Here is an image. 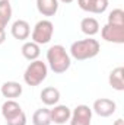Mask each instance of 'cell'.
<instances>
[{
    "instance_id": "cell-1",
    "label": "cell",
    "mask_w": 124,
    "mask_h": 125,
    "mask_svg": "<svg viewBox=\"0 0 124 125\" xmlns=\"http://www.w3.org/2000/svg\"><path fill=\"white\" fill-rule=\"evenodd\" d=\"M101 45L96 39L93 38H85V39H79L74 41L70 45V57L77 60V61H85V60H91L93 57H96L99 54Z\"/></svg>"
},
{
    "instance_id": "cell-2",
    "label": "cell",
    "mask_w": 124,
    "mask_h": 125,
    "mask_svg": "<svg viewBox=\"0 0 124 125\" xmlns=\"http://www.w3.org/2000/svg\"><path fill=\"white\" fill-rule=\"evenodd\" d=\"M47 62L48 67L56 73V74H63L70 68L72 64V57L66 51L63 45H53L47 51Z\"/></svg>"
},
{
    "instance_id": "cell-3",
    "label": "cell",
    "mask_w": 124,
    "mask_h": 125,
    "mask_svg": "<svg viewBox=\"0 0 124 125\" xmlns=\"http://www.w3.org/2000/svg\"><path fill=\"white\" fill-rule=\"evenodd\" d=\"M47 74H48V67L45 62H42L41 60H35L31 61L29 65L26 67L25 73H24V80L28 86H39L45 79H47Z\"/></svg>"
},
{
    "instance_id": "cell-4",
    "label": "cell",
    "mask_w": 124,
    "mask_h": 125,
    "mask_svg": "<svg viewBox=\"0 0 124 125\" xmlns=\"http://www.w3.org/2000/svg\"><path fill=\"white\" fill-rule=\"evenodd\" d=\"M53 33H54L53 22L48 21V19H42V21L35 23L31 33V39L32 42H35L38 45H45V44H48L51 41Z\"/></svg>"
},
{
    "instance_id": "cell-5",
    "label": "cell",
    "mask_w": 124,
    "mask_h": 125,
    "mask_svg": "<svg viewBox=\"0 0 124 125\" xmlns=\"http://www.w3.org/2000/svg\"><path fill=\"white\" fill-rule=\"evenodd\" d=\"M70 125H91L92 122V109L88 105H77L69 119Z\"/></svg>"
},
{
    "instance_id": "cell-6",
    "label": "cell",
    "mask_w": 124,
    "mask_h": 125,
    "mask_svg": "<svg viewBox=\"0 0 124 125\" xmlns=\"http://www.w3.org/2000/svg\"><path fill=\"white\" fill-rule=\"evenodd\" d=\"M101 36L107 42L124 44V26H114L107 23L101 28Z\"/></svg>"
},
{
    "instance_id": "cell-7",
    "label": "cell",
    "mask_w": 124,
    "mask_h": 125,
    "mask_svg": "<svg viewBox=\"0 0 124 125\" xmlns=\"http://www.w3.org/2000/svg\"><path fill=\"white\" fill-rule=\"evenodd\" d=\"M117 109V103L111 99H107V97H101V99H96L93 102L92 106V112H95L98 116L101 118H108L111 116Z\"/></svg>"
},
{
    "instance_id": "cell-8",
    "label": "cell",
    "mask_w": 124,
    "mask_h": 125,
    "mask_svg": "<svg viewBox=\"0 0 124 125\" xmlns=\"http://www.w3.org/2000/svg\"><path fill=\"white\" fill-rule=\"evenodd\" d=\"M77 4L82 10L101 15L107 10L108 7V0H77Z\"/></svg>"
},
{
    "instance_id": "cell-9",
    "label": "cell",
    "mask_w": 124,
    "mask_h": 125,
    "mask_svg": "<svg viewBox=\"0 0 124 125\" xmlns=\"http://www.w3.org/2000/svg\"><path fill=\"white\" fill-rule=\"evenodd\" d=\"M72 115V111L69 106L66 105H54L53 109H50V116H51V122L57 125H63L69 122Z\"/></svg>"
},
{
    "instance_id": "cell-10",
    "label": "cell",
    "mask_w": 124,
    "mask_h": 125,
    "mask_svg": "<svg viewBox=\"0 0 124 125\" xmlns=\"http://www.w3.org/2000/svg\"><path fill=\"white\" fill-rule=\"evenodd\" d=\"M10 33L15 39H19V41H25L29 38L31 35V26L24 19H18L12 23V28H10Z\"/></svg>"
},
{
    "instance_id": "cell-11",
    "label": "cell",
    "mask_w": 124,
    "mask_h": 125,
    "mask_svg": "<svg viewBox=\"0 0 124 125\" xmlns=\"http://www.w3.org/2000/svg\"><path fill=\"white\" fill-rule=\"evenodd\" d=\"M108 83L117 92H123L124 90V68L121 65L111 70V73L108 76Z\"/></svg>"
},
{
    "instance_id": "cell-12",
    "label": "cell",
    "mask_w": 124,
    "mask_h": 125,
    "mask_svg": "<svg viewBox=\"0 0 124 125\" xmlns=\"http://www.w3.org/2000/svg\"><path fill=\"white\" fill-rule=\"evenodd\" d=\"M22 92H24L22 84L18 82H6L0 87V94L4 96L6 99H16L22 94Z\"/></svg>"
},
{
    "instance_id": "cell-13",
    "label": "cell",
    "mask_w": 124,
    "mask_h": 125,
    "mask_svg": "<svg viewBox=\"0 0 124 125\" xmlns=\"http://www.w3.org/2000/svg\"><path fill=\"white\" fill-rule=\"evenodd\" d=\"M37 9L42 16L51 18L59 12V0H37Z\"/></svg>"
},
{
    "instance_id": "cell-14",
    "label": "cell",
    "mask_w": 124,
    "mask_h": 125,
    "mask_svg": "<svg viewBox=\"0 0 124 125\" xmlns=\"http://www.w3.org/2000/svg\"><path fill=\"white\" fill-rule=\"evenodd\" d=\"M39 97H41V100H42V103L45 106H54L60 100V90L53 87V86L44 87L41 94H39Z\"/></svg>"
},
{
    "instance_id": "cell-15",
    "label": "cell",
    "mask_w": 124,
    "mask_h": 125,
    "mask_svg": "<svg viewBox=\"0 0 124 125\" xmlns=\"http://www.w3.org/2000/svg\"><path fill=\"white\" fill-rule=\"evenodd\" d=\"M21 112H22V108H21V105H19L15 99H7V100L1 105V115H3V118H4V121H7V119L16 116V115L21 114Z\"/></svg>"
},
{
    "instance_id": "cell-16",
    "label": "cell",
    "mask_w": 124,
    "mask_h": 125,
    "mask_svg": "<svg viewBox=\"0 0 124 125\" xmlns=\"http://www.w3.org/2000/svg\"><path fill=\"white\" fill-rule=\"evenodd\" d=\"M80 31L83 32L85 35H88L89 38H92L93 35H96L99 32V22L95 18H83L80 21Z\"/></svg>"
},
{
    "instance_id": "cell-17",
    "label": "cell",
    "mask_w": 124,
    "mask_h": 125,
    "mask_svg": "<svg viewBox=\"0 0 124 125\" xmlns=\"http://www.w3.org/2000/svg\"><path fill=\"white\" fill-rule=\"evenodd\" d=\"M21 52H22L24 58H26L28 61H35V60H38V57L41 54V50H39L38 44H35L32 41H28V42H25L22 45Z\"/></svg>"
},
{
    "instance_id": "cell-18",
    "label": "cell",
    "mask_w": 124,
    "mask_h": 125,
    "mask_svg": "<svg viewBox=\"0 0 124 125\" xmlns=\"http://www.w3.org/2000/svg\"><path fill=\"white\" fill-rule=\"evenodd\" d=\"M51 116H50V109L47 108H39L34 112L32 115V125H51Z\"/></svg>"
},
{
    "instance_id": "cell-19",
    "label": "cell",
    "mask_w": 124,
    "mask_h": 125,
    "mask_svg": "<svg viewBox=\"0 0 124 125\" xmlns=\"http://www.w3.org/2000/svg\"><path fill=\"white\" fill-rule=\"evenodd\" d=\"M12 19V6L10 3H3L0 4V31H4V28L7 26L9 21Z\"/></svg>"
},
{
    "instance_id": "cell-20",
    "label": "cell",
    "mask_w": 124,
    "mask_h": 125,
    "mask_svg": "<svg viewBox=\"0 0 124 125\" xmlns=\"http://www.w3.org/2000/svg\"><path fill=\"white\" fill-rule=\"evenodd\" d=\"M114 26H124V10L123 9H112L108 15V22Z\"/></svg>"
},
{
    "instance_id": "cell-21",
    "label": "cell",
    "mask_w": 124,
    "mask_h": 125,
    "mask_svg": "<svg viewBox=\"0 0 124 125\" xmlns=\"http://www.w3.org/2000/svg\"><path fill=\"white\" fill-rule=\"evenodd\" d=\"M6 125H26V115H25V112L22 111V112L18 114L16 116L7 119V121H6Z\"/></svg>"
},
{
    "instance_id": "cell-22",
    "label": "cell",
    "mask_w": 124,
    "mask_h": 125,
    "mask_svg": "<svg viewBox=\"0 0 124 125\" xmlns=\"http://www.w3.org/2000/svg\"><path fill=\"white\" fill-rule=\"evenodd\" d=\"M6 41V32L4 31H0V45Z\"/></svg>"
},
{
    "instance_id": "cell-23",
    "label": "cell",
    "mask_w": 124,
    "mask_h": 125,
    "mask_svg": "<svg viewBox=\"0 0 124 125\" xmlns=\"http://www.w3.org/2000/svg\"><path fill=\"white\" fill-rule=\"evenodd\" d=\"M112 125H124V121L121 119V118H118V119H115V121H114V124H112Z\"/></svg>"
},
{
    "instance_id": "cell-24",
    "label": "cell",
    "mask_w": 124,
    "mask_h": 125,
    "mask_svg": "<svg viewBox=\"0 0 124 125\" xmlns=\"http://www.w3.org/2000/svg\"><path fill=\"white\" fill-rule=\"evenodd\" d=\"M62 3H64V4H69V3H72V1H74V0H60Z\"/></svg>"
},
{
    "instance_id": "cell-25",
    "label": "cell",
    "mask_w": 124,
    "mask_h": 125,
    "mask_svg": "<svg viewBox=\"0 0 124 125\" xmlns=\"http://www.w3.org/2000/svg\"><path fill=\"white\" fill-rule=\"evenodd\" d=\"M9 0H0V4H3V3H7Z\"/></svg>"
}]
</instances>
